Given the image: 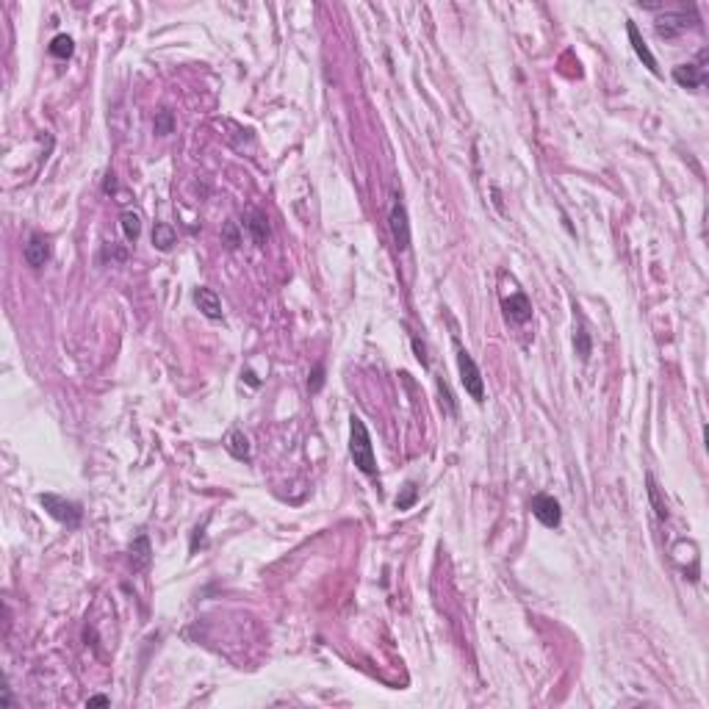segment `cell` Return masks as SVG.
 <instances>
[{"mask_svg": "<svg viewBox=\"0 0 709 709\" xmlns=\"http://www.w3.org/2000/svg\"><path fill=\"white\" fill-rule=\"evenodd\" d=\"M349 455L355 460V466L366 476H377V460H374V446H372V435L363 424L360 416L349 418Z\"/></svg>", "mask_w": 709, "mask_h": 709, "instance_id": "obj_1", "label": "cell"}, {"mask_svg": "<svg viewBox=\"0 0 709 709\" xmlns=\"http://www.w3.org/2000/svg\"><path fill=\"white\" fill-rule=\"evenodd\" d=\"M39 504L47 510V516H53L59 524L75 529L80 527V518H83V510H80L78 502H70L64 496H56V493H42L39 496Z\"/></svg>", "mask_w": 709, "mask_h": 709, "instance_id": "obj_2", "label": "cell"}, {"mask_svg": "<svg viewBox=\"0 0 709 709\" xmlns=\"http://www.w3.org/2000/svg\"><path fill=\"white\" fill-rule=\"evenodd\" d=\"M458 369H460V383H463L466 394L472 396L474 402H482V399H485V380H482V372H479L476 360H474L463 346H458Z\"/></svg>", "mask_w": 709, "mask_h": 709, "instance_id": "obj_3", "label": "cell"}, {"mask_svg": "<svg viewBox=\"0 0 709 709\" xmlns=\"http://www.w3.org/2000/svg\"><path fill=\"white\" fill-rule=\"evenodd\" d=\"M690 20H696V11L687 17V8H676V11H665L662 17H657V36H662V39H676V36H682L693 22Z\"/></svg>", "mask_w": 709, "mask_h": 709, "instance_id": "obj_4", "label": "cell"}, {"mask_svg": "<svg viewBox=\"0 0 709 709\" xmlns=\"http://www.w3.org/2000/svg\"><path fill=\"white\" fill-rule=\"evenodd\" d=\"M673 80L685 89H701L707 80V50H701L696 61L673 67Z\"/></svg>", "mask_w": 709, "mask_h": 709, "instance_id": "obj_5", "label": "cell"}, {"mask_svg": "<svg viewBox=\"0 0 709 709\" xmlns=\"http://www.w3.org/2000/svg\"><path fill=\"white\" fill-rule=\"evenodd\" d=\"M529 510L532 516L546 527V529H557L562 524V510H560V502L549 496V493H538L532 502H529Z\"/></svg>", "mask_w": 709, "mask_h": 709, "instance_id": "obj_6", "label": "cell"}, {"mask_svg": "<svg viewBox=\"0 0 709 709\" xmlns=\"http://www.w3.org/2000/svg\"><path fill=\"white\" fill-rule=\"evenodd\" d=\"M388 225H391V236H394V244L399 252H404L410 247V222H407V211H404V203L394 194V203H391V211H388Z\"/></svg>", "mask_w": 709, "mask_h": 709, "instance_id": "obj_7", "label": "cell"}, {"mask_svg": "<svg viewBox=\"0 0 709 709\" xmlns=\"http://www.w3.org/2000/svg\"><path fill=\"white\" fill-rule=\"evenodd\" d=\"M22 258H25V263L34 266V269L45 266V263L50 261V241L42 236V233H31L25 249H22Z\"/></svg>", "mask_w": 709, "mask_h": 709, "instance_id": "obj_8", "label": "cell"}, {"mask_svg": "<svg viewBox=\"0 0 709 709\" xmlns=\"http://www.w3.org/2000/svg\"><path fill=\"white\" fill-rule=\"evenodd\" d=\"M502 308H504L507 319L516 321V324H527V321L532 319V302H529V297H527L524 291H516L513 297H507V300L502 302Z\"/></svg>", "mask_w": 709, "mask_h": 709, "instance_id": "obj_9", "label": "cell"}, {"mask_svg": "<svg viewBox=\"0 0 709 709\" xmlns=\"http://www.w3.org/2000/svg\"><path fill=\"white\" fill-rule=\"evenodd\" d=\"M194 302H197V308L203 311L205 319H211V321H219V319H222V300L217 297L214 288H197V291H194Z\"/></svg>", "mask_w": 709, "mask_h": 709, "instance_id": "obj_10", "label": "cell"}, {"mask_svg": "<svg viewBox=\"0 0 709 709\" xmlns=\"http://www.w3.org/2000/svg\"><path fill=\"white\" fill-rule=\"evenodd\" d=\"M627 34H629V42H631V47H634V53H637V59L654 73V75H659V67H657V59H654V53L648 50V45L643 42V36H640V31H637V25L634 22H627Z\"/></svg>", "mask_w": 709, "mask_h": 709, "instance_id": "obj_11", "label": "cell"}, {"mask_svg": "<svg viewBox=\"0 0 709 709\" xmlns=\"http://www.w3.org/2000/svg\"><path fill=\"white\" fill-rule=\"evenodd\" d=\"M247 231H249V236H252V241H255L258 247H263V244H266V238H269V233H272V228H269V217H266L263 211L252 208V211L247 214Z\"/></svg>", "mask_w": 709, "mask_h": 709, "instance_id": "obj_12", "label": "cell"}, {"mask_svg": "<svg viewBox=\"0 0 709 709\" xmlns=\"http://www.w3.org/2000/svg\"><path fill=\"white\" fill-rule=\"evenodd\" d=\"M150 560H153L150 541H147V535H139L133 541V546H131V565H133V571H145L150 565Z\"/></svg>", "mask_w": 709, "mask_h": 709, "instance_id": "obj_13", "label": "cell"}, {"mask_svg": "<svg viewBox=\"0 0 709 709\" xmlns=\"http://www.w3.org/2000/svg\"><path fill=\"white\" fill-rule=\"evenodd\" d=\"M225 449L236 458V460H249L252 455H249V441H247V435L241 432V430H231L228 432V438H225Z\"/></svg>", "mask_w": 709, "mask_h": 709, "instance_id": "obj_14", "label": "cell"}, {"mask_svg": "<svg viewBox=\"0 0 709 709\" xmlns=\"http://www.w3.org/2000/svg\"><path fill=\"white\" fill-rule=\"evenodd\" d=\"M175 244H177V233H175V228H172V225H166V222H158L156 228H153V247L161 249V252H169Z\"/></svg>", "mask_w": 709, "mask_h": 709, "instance_id": "obj_15", "label": "cell"}, {"mask_svg": "<svg viewBox=\"0 0 709 709\" xmlns=\"http://www.w3.org/2000/svg\"><path fill=\"white\" fill-rule=\"evenodd\" d=\"M119 228H122V233L128 241H136L139 233H142V214L139 211H122V217H119Z\"/></svg>", "mask_w": 709, "mask_h": 709, "instance_id": "obj_16", "label": "cell"}, {"mask_svg": "<svg viewBox=\"0 0 709 709\" xmlns=\"http://www.w3.org/2000/svg\"><path fill=\"white\" fill-rule=\"evenodd\" d=\"M50 56L53 59H61V61H67L73 53H75V42L67 36V34H59V36H53V42H50Z\"/></svg>", "mask_w": 709, "mask_h": 709, "instance_id": "obj_17", "label": "cell"}, {"mask_svg": "<svg viewBox=\"0 0 709 709\" xmlns=\"http://www.w3.org/2000/svg\"><path fill=\"white\" fill-rule=\"evenodd\" d=\"M573 349H576V355H579L582 360H587V358H590V352H593L590 332L585 330V324H579V327H576V332H573Z\"/></svg>", "mask_w": 709, "mask_h": 709, "instance_id": "obj_18", "label": "cell"}, {"mask_svg": "<svg viewBox=\"0 0 709 709\" xmlns=\"http://www.w3.org/2000/svg\"><path fill=\"white\" fill-rule=\"evenodd\" d=\"M175 131V114L169 108H161L156 111V133L158 136H169Z\"/></svg>", "mask_w": 709, "mask_h": 709, "instance_id": "obj_19", "label": "cell"}, {"mask_svg": "<svg viewBox=\"0 0 709 709\" xmlns=\"http://www.w3.org/2000/svg\"><path fill=\"white\" fill-rule=\"evenodd\" d=\"M416 496H418L416 482H407V485L402 488V493L396 496V510H410V507H413V502H416Z\"/></svg>", "mask_w": 709, "mask_h": 709, "instance_id": "obj_20", "label": "cell"}, {"mask_svg": "<svg viewBox=\"0 0 709 709\" xmlns=\"http://www.w3.org/2000/svg\"><path fill=\"white\" fill-rule=\"evenodd\" d=\"M648 496H651V502H654V507H657V516H659V518H668V510H665V504L659 502V490H657L654 476H648Z\"/></svg>", "mask_w": 709, "mask_h": 709, "instance_id": "obj_21", "label": "cell"}, {"mask_svg": "<svg viewBox=\"0 0 709 709\" xmlns=\"http://www.w3.org/2000/svg\"><path fill=\"white\" fill-rule=\"evenodd\" d=\"M321 386H324V366L319 363V366H314V372L308 377V391L316 394V391H321Z\"/></svg>", "mask_w": 709, "mask_h": 709, "instance_id": "obj_22", "label": "cell"}, {"mask_svg": "<svg viewBox=\"0 0 709 709\" xmlns=\"http://www.w3.org/2000/svg\"><path fill=\"white\" fill-rule=\"evenodd\" d=\"M410 341H413V352H416L418 363H421V366H427V363H430V360H427V346L418 341V335H410Z\"/></svg>", "mask_w": 709, "mask_h": 709, "instance_id": "obj_23", "label": "cell"}, {"mask_svg": "<svg viewBox=\"0 0 709 709\" xmlns=\"http://www.w3.org/2000/svg\"><path fill=\"white\" fill-rule=\"evenodd\" d=\"M225 241H228V247H231V249H233V247H238L236 222H228V225H225Z\"/></svg>", "mask_w": 709, "mask_h": 709, "instance_id": "obj_24", "label": "cell"}, {"mask_svg": "<svg viewBox=\"0 0 709 709\" xmlns=\"http://www.w3.org/2000/svg\"><path fill=\"white\" fill-rule=\"evenodd\" d=\"M108 704H111L108 696H92V699L86 701V707H108Z\"/></svg>", "mask_w": 709, "mask_h": 709, "instance_id": "obj_25", "label": "cell"}, {"mask_svg": "<svg viewBox=\"0 0 709 709\" xmlns=\"http://www.w3.org/2000/svg\"><path fill=\"white\" fill-rule=\"evenodd\" d=\"M114 189H117V180H114V172H108V175H105V186H103V191H105V194H111V191H114Z\"/></svg>", "mask_w": 709, "mask_h": 709, "instance_id": "obj_26", "label": "cell"}, {"mask_svg": "<svg viewBox=\"0 0 709 709\" xmlns=\"http://www.w3.org/2000/svg\"><path fill=\"white\" fill-rule=\"evenodd\" d=\"M244 377H247V383H249V386H258V380H255V374H252V372H247Z\"/></svg>", "mask_w": 709, "mask_h": 709, "instance_id": "obj_27", "label": "cell"}]
</instances>
